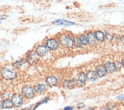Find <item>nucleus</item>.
Returning <instances> with one entry per match:
<instances>
[{"mask_svg": "<svg viewBox=\"0 0 124 110\" xmlns=\"http://www.w3.org/2000/svg\"><path fill=\"white\" fill-rule=\"evenodd\" d=\"M1 74L2 77L6 80H12L16 77V71L13 67H5L2 69Z\"/></svg>", "mask_w": 124, "mask_h": 110, "instance_id": "f257e3e1", "label": "nucleus"}, {"mask_svg": "<svg viewBox=\"0 0 124 110\" xmlns=\"http://www.w3.org/2000/svg\"><path fill=\"white\" fill-rule=\"evenodd\" d=\"M60 43L65 47L71 48L73 47V40L67 35H62L60 37Z\"/></svg>", "mask_w": 124, "mask_h": 110, "instance_id": "f03ea898", "label": "nucleus"}, {"mask_svg": "<svg viewBox=\"0 0 124 110\" xmlns=\"http://www.w3.org/2000/svg\"><path fill=\"white\" fill-rule=\"evenodd\" d=\"M23 96L27 99H31L34 96V90L30 86H25L22 88L21 90Z\"/></svg>", "mask_w": 124, "mask_h": 110, "instance_id": "7ed1b4c3", "label": "nucleus"}, {"mask_svg": "<svg viewBox=\"0 0 124 110\" xmlns=\"http://www.w3.org/2000/svg\"><path fill=\"white\" fill-rule=\"evenodd\" d=\"M12 102L13 105L16 107H20L23 105V97L21 94L18 93H15L12 96Z\"/></svg>", "mask_w": 124, "mask_h": 110, "instance_id": "20e7f679", "label": "nucleus"}, {"mask_svg": "<svg viewBox=\"0 0 124 110\" xmlns=\"http://www.w3.org/2000/svg\"><path fill=\"white\" fill-rule=\"evenodd\" d=\"M45 46L48 49H50V50L54 51V50H56V49L58 48V47H59V42L56 39L50 38V39H48L45 42Z\"/></svg>", "mask_w": 124, "mask_h": 110, "instance_id": "39448f33", "label": "nucleus"}, {"mask_svg": "<svg viewBox=\"0 0 124 110\" xmlns=\"http://www.w3.org/2000/svg\"><path fill=\"white\" fill-rule=\"evenodd\" d=\"M39 60V56L37 55V54L36 53V51H31L28 56V61L31 65H34Z\"/></svg>", "mask_w": 124, "mask_h": 110, "instance_id": "423d86ee", "label": "nucleus"}, {"mask_svg": "<svg viewBox=\"0 0 124 110\" xmlns=\"http://www.w3.org/2000/svg\"><path fill=\"white\" fill-rule=\"evenodd\" d=\"M48 52V48L45 45H39L36 47V53L38 56H44Z\"/></svg>", "mask_w": 124, "mask_h": 110, "instance_id": "0eeeda50", "label": "nucleus"}, {"mask_svg": "<svg viewBox=\"0 0 124 110\" xmlns=\"http://www.w3.org/2000/svg\"><path fill=\"white\" fill-rule=\"evenodd\" d=\"M86 80H86V75H85V73H81L78 75L77 81H76V82H75V83H76L78 86L82 87V86H83L85 84V81Z\"/></svg>", "mask_w": 124, "mask_h": 110, "instance_id": "6e6552de", "label": "nucleus"}, {"mask_svg": "<svg viewBox=\"0 0 124 110\" xmlns=\"http://www.w3.org/2000/svg\"><path fill=\"white\" fill-rule=\"evenodd\" d=\"M46 82L48 86L52 87V86L57 84L58 79L54 76H48V77L46 79Z\"/></svg>", "mask_w": 124, "mask_h": 110, "instance_id": "1a4fd4ad", "label": "nucleus"}, {"mask_svg": "<svg viewBox=\"0 0 124 110\" xmlns=\"http://www.w3.org/2000/svg\"><path fill=\"white\" fill-rule=\"evenodd\" d=\"M104 68L106 70V72L108 73H114L116 70V67H115V64L112 62H107L104 64Z\"/></svg>", "mask_w": 124, "mask_h": 110, "instance_id": "9d476101", "label": "nucleus"}, {"mask_svg": "<svg viewBox=\"0 0 124 110\" xmlns=\"http://www.w3.org/2000/svg\"><path fill=\"white\" fill-rule=\"evenodd\" d=\"M98 77V76L97 75L95 71H89V72H88V73L86 74V80L90 82L96 81Z\"/></svg>", "mask_w": 124, "mask_h": 110, "instance_id": "9b49d317", "label": "nucleus"}, {"mask_svg": "<svg viewBox=\"0 0 124 110\" xmlns=\"http://www.w3.org/2000/svg\"><path fill=\"white\" fill-rule=\"evenodd\" d=\"M96 73L98 75V77H103V76L106 75L107 72L103 65L98 66V67H96Z\"/></svg>", "mask_w": 124, "mask_h": 110, "instance_id": "f8f14e48", "label": "nucleus"}, {"mask_svg": "<svg viewBox=\"0 0 124 110\" xmlns=\"http://www.w3.org/2000/svg\"><path fill=\"white\" fill-rule=\"evenodd\" d=\"M55 25H65V26H70V25H75V24L73 22H71V21H65L63 19H58L56 21H55L54 22Z\"/></svg>", "mask_w": 124, "mask_h": 110, "instance_id": "ddd939ff", "label": "nucleus"}, {"mask_svg": "<svg viewBox=\"0 0 124 110\" xmlns=\"http://www.w3.org/2000/svg\"><path fill=\"white\" fill-rule=\"evenodd\" d=\"M87 37H88L89 44H91V45H97V41H98V40H97V38H96L94 33H91V32L88 33Z\"/></svg>", "mask_w": 124, "mask_h": 110, "instance_id": "4468645a", "label": "nucleus"}, {"mask_svg": "<svg viewBox=\"0 0 124 110\" xmlns=\"http://www.w3.org/2000/svg\"><path fill=\"white\" fill-rule=\"evenodd\" d=\"M75 85V82L73 80H67L63 82V87L67 89H72Z\"/></svg>", "mask_w": 124, "mask_h": 110, "instance_id": "2eb2a0df", "label": "nucleus"}, {"mask_svg": "<svg viewBox=\"0 0 124 110\" xmlns=\"http://www.w3.org/2000/svg\"><path fill=\"white\" fill-rule=\"evenodd\" d=\"M94 35L97 38V40L98 41H100L101 42H103L105 39V35L104 34V32H102L101 31H95L94 33Z\"/></svg>", "mask_w": 124, "mask_h": 110, "instance_id": "dca6fc26", "label": "nucleus"}, {"mask_svg": "<svg viewBox=\"0 0 124 110\" xmlns=\"http://www.w3.org/2000/svg\"><path fill=\"white\" fill-rule=\"evenodd\" d=\"M13 103L10 100H5L2 102V108L3 109H11L13 107Z\"/></svg>", "mask_w": 124, "mask_h": 110, "instance_id": "f3484780", "label": "nucleus"}, {"mask_svg": "<svg viewBox=\"0 0 124 110\" xmlns=\"http://www.w3.org/2000/svg\"><path fill=\"white\" fill-rule=\"evenodd\" d=\"M46 85L44 84H38L35 87H34V91L38 92V93H40V92H43L44 91H45L46 90Z\"/></svg>", "mask_w": 124, "mask_h": 110, "instance_id": "a211bd4d", "label": "nucleus"}, {"mask_svg": "<svg viewBox=\"0 0 124 110\" xmlns=\"http://www.w3.org/2000/svg\"><path fill=\"white\" fill-rule=\"evenodd\" d=\"M79 38V40L81 41V42H82V45H88V37L87 35H80V37H78Z\"/></svg>", "mask_w": 124, "mask_h": 110, "instance_id": "6ab92c4d", "label": "nucleus"}, {"mask_svg": "<svg viewBox=\"0 0 124 110\" xmlns=\"http://www.w3.org/2000/svg\"><path fill=\"white\" fill-rule=\"evenodd\" d=\"M72 40H73V45H75L77 47H82V44L78 37H74L72 38Z\"/></svg>", "mask_w": 124, "mask_h": 110, "instance_id": "aec40b11", "label": "nucleus"}, {"mask_svg": "<svg viewBox=\"0 0 124 110\" xmlns=\"http://www.w3.org/2000/svg\"><path fill=\"white\" fill-rule=\"evenodd\" d=\"M26 62V60H19V61H17V62H15V63H14L13 64V66L15 67H16V68H20L21 66H22L24 63Z\"/></svg>", "mask_w": 124, "mask_h": 110, "instance_id": "412c9836", "label": "nucleus"}, {"mask_svg": "<svg viewBox=\"0 0 124 110\" xmlns=\"http://www.w3.org/2000/svg\"><path fill=\"white\" fill-rule=\"evenodd\" d=\"M9 96H10V93L8 92H5L2 94V98L3 100H8L9 99Z\"/></svg>", "mask_w": 124, "mask_h": 110, "instance_id": "4be33fe9", "label": "nucleus"}, {"mask_svg": "<svg viewBox=\"0 0 124 110\" xmlns=\"http://www.w3.org/2000/svg\"><path fill=\"white\" fill-rule=\"evenodd\" d=\"M106 37H107V40H109V41H110V40H112L113 38H114V36H113L111 34H110L109 33V31H106Z\"/></svg>", "mask_w": 124, "mask_h": 110, "instance_id": "5701e85b", "label": "nucleus"}, {"mask_svg": "<svg viewBox=\"0 0 124 110\" xmlns=\"http://www.w3.org/2000/svg\"><path fill=\"white\" fill-rule=\"evenodd\" d=\"M115 64V67H116V70L117 69L118 70H120V68H121V67H122V65H121V64L120 63H119V62H116V64Z\"/></svg>", "mask_w": 124, "mask_h": 110, "instance_id": "b1692460", "label": "nucleus"}, {"mask_svg": "<svg viewBox=\"0 0 124 110\" xmlns=\"http://www.w3.org/2000/svg\"><path fill=\"white\" fill-rule=\"evenodd\" d=\"M116 106V104L115 103H111V104H108L107 105V109H113L114 107H115Z\"/></svg>", "mask_w": 124, "mask_h": 110, "instance_id": "393cba45", "label": "nucleus"}, {"mask_svg": "<svg viewBox=\"0 0 124 110\" xmlns=\"http://www.w3.org/2000/svg\"><path fill=\"white\" fill-rule=\"evenodd\" d=\"M85 106V105L84 103H78V105H77V108L78 109H82Z\"/></svg>", "mask_w": 124, "mask_h": 110, "instance_id": "a878e982", "label": "nucleus"}, {"mask_svg": "<svg viewBox=\"0 0 124 110\" xmlns=\"http://www.w3.org/2000/svg\"><path fill=\"white\" fill-rule=\"evenodd\" d=\"M73 109V106H66L62 110H72Z\"/></svg>", "mask_w": 124, "mask_h": 110, "instance_id": "bb28decb", "label": "nucleus"}, {"mask_svg": "<svg viewBox=\"0 0 124 110\" xmlns=\"http://www.w3.org/2000/svg\"><path fill=\"white\" fill-rule=\"evenodd\" d=\"M116 99H118V100H123V99H124V94H122L119 96H117Z\"/></svg>", "mask_w": 124, "mask_h": 110, "instance_id": "cd10ccee", "label": "nucleus"}, {"mask_svg": "<svg viewBox=\"0 0 124 110\" xmlns=\"http://www.w3.org/2000/svg\"><path fill=\"white\" fill-rule=\"evenodd\" d=\"M120 42L124 45V36H122V37L120 38Z\"/></svg>", "mask_w": 124, "mask_h": 110, "instance_id": "c85d7f7f", "label": "nucleus"}, {"mask_svg": "<svg viewBox=\"0 0 124 110\" xmlns=\"http://www.w3.org/2000/svg\"><path fill=\"white\" fill-rule=\"evenodd\" d=\"M8 16L7 15H2L0 16V19H5V18H7Z\"/></svg>", "mask_w": 124, "mask_h": 110, "instance_id": "c756f323", "label": "nucleus"}, {"mask_svg": "<svg viewBox=\"0 0 124 110\" xmlns=\"http://www.w3.org/2000/svg\"><path fill=\"white\" fill-rule=\"evenodd\" d=\"M99 110H108L107 108H105V107H103V108H101Z\"/></svg>", "mask_w": 124, "mask_h": 110, "instance_id": "7c9ffc66", "label": "nucleus"}, {"mask_svg": "<svg viewBox=\"0 0 124 110\" xmlns=\"http://www.w3.org/2000/svg\"><path fill=\"white\" fill-rule=\"evenodd\" d=\"M121 65L123 66V67H124V59L122 60V62H121Z\"/></svg>", "mask_w": 124, "mask_h": 110, "instance_id": "2f4dec72", "label": "nucleus"}, {"mask_svg": "<svg viewBox=\"0 0 124 110\" xmlns=\"http://www.w3.org/2000/svg\"><path fill=\"white\" fill-rule=\"evenodd\" d=\"M1 108H2V102L0 101V109Z\"/></svg>", "mask_w": 124, "mask_h": 110, "instance_id": "473e14b6", "label": "nucleus"}, {"mask_svg": "<svg viewBox=\"0 0 124 110\" xmlns=\"http://www.w3.org/2000/svg\"><path fill=\"white\" fill-rule=\"evenodd\" d=\"M86 110H95V109H93V108H89V109H86Z\"/></svg>", "mask_w": 124, "mask_h": 110, "instance_id": "72a5a7b5", "label": "nucleus"}, {"mask_svg": "<svg viewBox=\"0 0 124 110\" xmlns=\"http://www.w3.org/2000/svg\"><path fill=\"white\" fill-rule=\"evenodd\" d=\"M122 102H123V104H124V99H123V100H122Z\"/></svg>", "mask_w": 124, "mask_h": 110, "instance_id": "f704fd0d", "label": "nucleus"}, {"mask_svg": "<svg viewBox=\"0 0 124 110\" xmlns=\"http://www.w3.org/2000/svg\"><path fill=\"white\" fill-rule=\"evenodd\" d=\"M0 75H1V73H0Z\"/></svg>", "mask_w": 124, "mask_h": 110, "instance_id": "c9c22d12", "label": "nucleus"}]
</instances>
